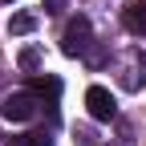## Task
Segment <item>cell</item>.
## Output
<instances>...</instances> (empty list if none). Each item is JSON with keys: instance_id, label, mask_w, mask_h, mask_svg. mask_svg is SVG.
I'll list each match as a JSON object with an SVG mask.
<instances>
[{"instance_id": "1", "label": "cell", "mask_w": 146, "mask_h": 146, "mask_svg": "<svg viewBox=\"0 0 146 146\" xmlns=\"http://www.w3.org/2000/svg\"><path fill=\"white\" fill-rule=\"evenodd\" d=\"M89 45H94V25H89V16H73L65 25V36H61V49L69 57H85Z\"/></svg>"}, {"instance_id": "2", "label": "cell", "mask_w": 146, "mask_h": 146, "mask_svg": "<svg viewBox=\"0 0 146 146\" xmlns=\"http://www.w3.org/2000/svg\"><path fill=\"white\" fill-rule=\"evenodd\" d=\"M36 110H41V98L36 94H8L4 106H0V114H4L8 122H33Z\"/></svg>"}, {"instance_id": "3", "label": "cell", "mask_w": 146, "mask_h": 146, "mask_svg": "<svg viewBox=\"0 0 146 146\" xmlns=\"http://www.w3.org/2000/svg\"><path fill=\"white\" fill-rule=\"evenodd\" d=\"M85 110H89V118H98V122H114V114H118V106H114V98H110L106 85H89L85 89Z\"/></svg>"}, {"instance_id": "4", "label": "cell", "mask_w": 146, "mask_h": 146, "mask_svg": "<svg viewBox=\"0 0 146 146\" xmlns=\"http://www.w3.org/2000/svg\"><path fill=\"white\" fill-rule=\"evenodd\" d=\"M122 85L126 89H142L146 85V57L142 53H126L122 57Z\"/></svg>"}, {"instance_id": "5", "label": "cell", "mask_w": 146, "mask_h": 146, "mask_svg": "<svg viewBox=\"0 0 146 146\" xmlns=\"http://www.w3.org/2000/svg\"><path fill=\"white\" fill-rule=\"evenodd\" d=\"M122 21H126V29H130L134 36H146V0H126Z\"/></svg>"}, {"instance_id": "6", "label": "cell", "mask_w": 146, "mask_h": 146, "mask_svg": "<svg viewBox=\"0 0 146 146\" xmlns=\"http://www.w3.org/2000/svg\"><path fill=\"white\" fill-rule=\"evenodd\" d=\"M33 29H36V16H33V12H16L12 21H8V33H12V36H25V33H33Z\"/></svg>"}, {"instance_id": "7", "label": "cell", "mask_w": 146, "mask_h": 146, "mask_svg": "<svg viewBox=\"0 0 146 146\" xmlns=\"http://www.w3.org/2000/svg\"><path fill=\"white\" fill-rule=\"evenodd\" d=\"M4 146H53V142H49L45 134H12Z\"/></svg>"}, {"instance_id": "8", "label": "cell", "mask_w": 146, "mask_h": 146, "mask_svg": "<svg viewBox=\"0 0 146 146\" xmlns=\"http://www.w3.org/2000/svg\"><path fill=\"white\" fill-rule=\"evenodd\" d=\"M36 65H41V53H36V49H25L21 53V69H36Z\"/></svg>"}, {"instance_id": "9", "label": "cell", "mask_w": 146, "mask_h": 146, "mask_svg": "<svg viewBox=\"0 0 146 146\" xmlns=\"http://www.w3.org/2000/svg\"><path fill=\"white\" fill-rule=\"evenodd\" d=\"M45 12H61V0H45Z\"/></svg>"}, {"instance_id": "10", "label": "cell", "mask_w": 146, "mask_h": 146, "mask_svg": "<svg viewBox=\"0 0 146 146\" xmlns=\"http://www.w3.org/2000/svg\"><path fill=\"white\" fill-rule=\"evenodd\" d=\"M4 4H12V0H4Z\"/></svg>"}]
</instances>
